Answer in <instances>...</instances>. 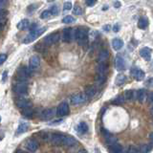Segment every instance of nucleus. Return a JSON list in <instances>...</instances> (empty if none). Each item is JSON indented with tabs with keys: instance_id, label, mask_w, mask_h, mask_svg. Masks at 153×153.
Listing matches in <instances>:
<instances>
[{
	"instance_id": "obj_1",
	"label": "nucleus",
	"mask_w": 153,
	"mask_h": 153,
	"mask_svg": "<svg viewBox=\"0 0 153 153\" xmlns=\"http://www.w3.org/2000/svg\"><path fill=\"white\" fill-rule=\"evenodd\" d=\"M47 30L46 27H38L33 29V30H31V32L28 33V35L24 37L23 39V43L24 44H29V43H32L36 39H37L41 35H43Z\"/></svg>"
},
{
	"instance_id": "obj_54",
	"label": "nucleus",
	"mask_w": 153,
	"mask_h": 153,
	"mask_svg": "<svg viewBox=\"0 0 153 153\" xmlns=\"http://www.w3.org/2000/svg\"><path fill=\"white\" fill-rule=\"evenodd\" d=\"M0 122H1V117H0Z\"/></svg>"
},
{
	"instance_id": "obj_36",
	"label": "nucleus",
	"mask_w": 153,
	"mask_h": 153,
	"mask_svg": "<svg viewBox=\"0 0 153 153\" xmlns=\"http://www.w3.org/2000/svg\"><path fill=\"white\" fill-rule=\"evenodd\" d=\"M73 12H74L75 14H76V16H81V14H82V9L80 8V6H79V5L76 4V6L74 7Z\"/></svg>"
},
{
	"instance_id": "obj_6",
	"label": "nucleus",
	"mask_w": 153,
	"mask_h": 153,
	"mask_svg": "<svg viewBox=\"0 0 153 153\" xmlns=\"http://www.w3.org/2000/svg\"><path fill=\"white\" fill-rule=\"evenodd\" d=\"M30 76V70L26 66H20L17 70V80L26 81Z\"/></svg>"
},
{
	"instance_id": "obj_38",
	"label": "nucleus",
	"mask_w": 153,
	"mask_h": 153,
	"mask_svg": "<svg viewBox=\"0 0 153 153\" xmlns=\"http://www.w3.org/2000/svg\"><path fill=\"white\" fill-rule=\"evenodd\" d=\"M126 153H139V148L135 146H130L128 147Z\"/></svg>"
},
{
	"instance_id": "obj_10",
	"label": "nucleus",
	"mask_w": 153,
	"mask_h": 153,
	"mask_svg": "<svg viewBox=\"0 0 153 153\" xmlns=\"http://www.w3.org/2000/svg\"><path fill=\"white\" fill-rule=\"evenodd\" d=\"M115 68L118 71H123L126 69V61L121 55H117L115 57Z\"/></svg>"
},
{
	"instance_id": "obj_21",
	"label": "nucleus",
	"mask_w": 153,
	"mask_h": 153,
	"mask_svg": "<svg viewBox=\"0 0 153 153\" xmlns=\"http://www.w3.org/2000/svg\"><path fill=\"white\" fill-rule=\"evenodd\" d=\"M26 147L29 151L35 152L37 150V148H38V143L35 140H29L26 143Z\"/></svg>"
},
{
	"instance_id": "obj_50",
	"label": "nucleus",
	"mask_w": 153,
	"mask_h": 153,
	"mask_svg": "<svg viewBox=\"0 0 153 153\" xmlns=\"http://www.w3.org/2000/svg\"><path fill=\"white\" fill-rule=\"evenodd\" d=\"M6 76H7V71L3 72V81L6 80Z\"/></svg>"
},
{
	"instance_id": "obj_39",
	"label": "nucleus",
	"mask_w": 153,
	"mask_h": 153,
	"mask_svg": "<svg viewBox=\"0 0 153 153\" xmlns=\"http://www.w3.org/2000/svg\"><path fill=\"white\" fill-rule=\"evenodd\" d=\"M117 143V139L116 138H114V137H108L106 138V145L110 146V145H112V143Z\"/></svg>"
},
{
	"instance_id": "obj_27",
	"label": "nucleus",
	"mask_w": 153,
	"mask_h": 153,
	"mask_svg": "<svg viewBox=\"0 0 153 153\" xmlns=\"http://www.w3.org/2000/svg\"><path fill=\"white\" fill-rule=\"evenodd\" d=\"M126 80H127V78H126V75L120 74V75L117 76L116 79H115V83H116L117 85H119V86H121V85H123L124 82H126Z\"/></svg>"
},
{
	"instance_id": "obj_4",
	"label": "nucleus",
	"mask_w": 153,
	"mask_h": 153,
	"mask_svg": "<svg viewBox=\"0 0 153 153\" xmlns=\"http://www.w3.org/2000/svg\"><path fill=\"white\" fill-rule=\"evenodd\" d=\"M87 97L84 93H76L71 96L70 98V102L73 105H79L84 103L86 100H87Z\"/></svg>"
},
{
	"instance_id": "obj_25",
	"label": "nucleus",
	"mask_w": 153,
	"mask_h": 153,
	"mask_svg": "<svg viewBox=\"0 0 153 153\" xmlns=\"http://www.w3.org/2000/svg\"><path fill=\"white\" fill-rule=\"evenodd\" d=\"M18 30H26L29 27H30V22H29L28 19H22L21 21H19L16 25Z\"/></svg>"
},
{
	"instance_id": "obj_8",
	"label": "nucleus",
	"mask_w": 153,
	"mask_h": 153,
	"mask_svg": "<svg viewBox=\"0 0 153 153\" xmlns=\"http://www.w3.org/2000/svg\"><path fill=\"white\" fill-rule=\"evenodd\" d=\"M130 74L136 80H143V78H145V72L135 66L130 69Z\"/></svg>"
},
{
	"instance_id": "obj_52",
	"label": "nucleus",
	"mask_w": 153,
	"mask_h": 153,
	"mask_svg": "<svg viewBox=\"0 0 153 153\" xmlns=\"http://www.w3.org/2000/svg\"><path fill=\"white\" fill-rule=\"evenodd\" d=\"M16 153H27V152L23 151V150H17V151H16Z\"/></svg>"
},
{
	"instance_id": "obj_19",
	"label": "nucleus",
	"mask_w": 153,
	"mask_h": 153,
	"mask_svg": "<svg viewBox=\"0 0 153 153\" xmlns=\"http://www.w3.org/2000/svg\"><path fill=\"white\" fill-rule=\"evenodd\" d=\"M76 143V141L73 137H68V136H64V139H63V142H62V145L61 146H64L66 147H71L75 146Z\"/></svg>"
},
{
	"instance_id": "obj_17",
	"label": "nucleus",
	"mask_w": 153,
	"mask_h": 153,
	"mask_svg": "<svg viewBox=\"0 0 153 153\" xmlns=\"http://www.w3.org/2000/svg\"><path fill=\"white\" fill-rule=\"evenodd\" d=\"M108 150L111 153H123V146L117 143H114L112 145L108 146Z\"/></svg>"
},
{
	"instance_id": "obj_5",
	"label": "nucleus",
	"mask_w": 153,
	"mask_h": 153,
	"mask_svg": "<svg viewBox=\"0 0 153 153\" xmlns=\"http://www.w3.org/2000/svg\"><path fill=\"white\" fill-rule=\"evenodd\" d=\"M60 38V35L59 32H56V33H52L50 35H48L47 36L44 37V39H43V42L45 43V45H53L56 43L57 41L59 40Z\"/></svg>"
},
{
	"instance_id": "obj_53",
	"label": "nucleus",
	"mask_w": 153,
	"mask_h": 153,
	"mask_svg": "<svg viewBox=\"0 0 153 153\" xmlns=\"http://www.w3.org/2000/svg\"><path fill=\"white\" fill-rule=\"evenodd\" d=\"M95 151H96V153H100V150L98 149V148H96V149H95Z\"/></svg>"
},
{
	"instance_id": "obj_46",
	"label": "nucleus",
	"mask_w": 153,
	"mask_h": 153,
	"mask_svg": "<svg viewBox=\"0 0 153 153\" xmlns=\"http://www.w3.org/2000/svg\"><path fill=\"white\" fill-rule=\"evenodd\" d=\"M8 0H0V9H3V7L7 4Z\"/></svg>"
},
{
	"instance_id": "obj_28",
	"label": "nucleus",
	"mask_w": 153,
	"mask_h": 153,
	"mask_svg": "<svg viewBox=\"0 0 153 153\" xmlns=\"http://www.w3.org/2000/svg\"><path fill=\"white\" fill-rule=\"evenodd\" d=\"M28 127H29V126H28L27 123H19L18 127H17L16 133L18 134V135H19V134L25 133L28 130Z\"/></svg>"
},
{
	"instance_id": "obj_37",
	"label": "nucleus",
	"mask_w": 153,
	"mask_h": 153,
	"mask_svg": "<svg viewBox=\"0 0 153 153\" xmlns=\"http://www.w3.org/2000/svg\"><path fill=\"white\" fill-rule=\"evenodd\" d=\"M50 12H51V14L52 16H57L59 14V7L56 6V5H54V6H52L50 9Z\"/></svg>"
},
{
	"instance_id": "obj_41",
	"label": "nucleus",
	"mask_w": 153,
	"mask_h": 153,
	"mask_svg": "<svg viewBox=\"0 0 153 153\" xmlns=\"http://www.w3.org/2000/svg\"><path fill=\"white\" fill-rule=\"evenodd\" d=\"M7 59V55L6 54H0V65H2Z\"/></svg>"
},
{
	"instance_id": "obj_24",
	"label": "nucleus",
	"mask_w": 153,
	"mask_h": 153,
	"mask_svg": "<svg viewBox=\"0 0 153 153\" xmlns=\"http://www.w3.org/2000/svg\"><path fill=\"white\" fill-rule=\"evenodd\" d=\"M147 26H148V18L146 16H142L138 21L139 29H141V30H146Z\"/></svg>"
},
{
	"instance_id": "obj_32",
	"label": "nucleus",
	"mask_w": 153,
	"mask_h": 153,
	"mask_svg": "<svg viewBox=\"0 0 153 153\" xmlns=\"http://www.w3.org/2000/svg\"><path fill=\"white\" fill-rule=\"evenodd\" d=\"M123 102H124V97H123V96H118L116 99L113 100L112 103L116 104V105H120V104H123Z\"/></svg>"
},
{
	"instance_id": "obj_47",
	"label": "nucleus",
	"mask_w": 153,
	"mask_h": 153,
	"mask_svg": "<svg viewBox=\"0 0 153 153\" xmlns=\"http://www.w3.org/2000/svg\"><path fill=\"white\" fill-rule=\"evenodd\" d=\"M146 100H148V102H149V103L152 102V93H149V94H148V97L146 96Z\"/></svg>"
},
{
	"instance_id": "obj_7",
	"label": "nucleus",
	"mask_w": 153,
	"mask_h": 153,
	"mask_svg": "<svg viewBox=\"0 0 153 153\" xmlns=\"http://www.w3.org/2000/svg\"><path fill=\"white\" fill-rule=\"evenodd\" d=\"M56 114L59 117H64L69 114V105L67 102H61L56 110Z\"/></svg>"
},
{
	"instance_id": "obj_9",
	"label": "nucleus",
	"mask_w": 153,
	"mask_h": 153,
	"mask_svg": "<svg viewBox=\"0 0 153 153\" xmlns=\"http://www.w3.org/2000/svg\"><path fill=\"white\" fill-rule=\"evenodd\" d=\"M16 102L17 107H19L20 109H24V108H27V107H32V102L28 99L24 98V96H20V97L16 100Z\"/></svg>"
},
{
	"instance_id": "obj_15",
	"label": "nucleus",
	"mask_w": 153,
	"mask_h": 153,
	"mask_svg": "<svg viewBox=\"0 0 153 153\" xmlns=\"http://www.w3.org/2000/svg\"><path fill=\"white\" fill-rule=\"evenodd\" d=\"M151 49L148 47H143L142 48V49L140 50V55L141 56L143 57V59H145L146 60L149 61L150 59H151Z\"/></svg>"
},
{
	"instance_id": "obj_45",
	"label": "nucleus",
	"mask_w": 153,
	"mask_h": 153,
	"mask_svg": "<svg viewBox=\"0 0 153 153\" xmlns=\"http://www.w3.org/2000/svg\"><path fill=\"white\" fill-rule=\"evenodd\" d=\"M102 134L104 136V138L106 139V138H108L109 136H110V134H109V132L106 130V129H104V128H102Z\"/></svg>"
},
{
	"instance_id": "obj_26",
	"label": "nucleus",
	"mask_w": 153,
	"mask_h": 153,
	"mask_svg": "<svg viewBox=\"0 0 153 153\" xmlns=\"http://www.w3.org/2000/svg\"><path fill=\"white\" fill-rule=\"evenodd\" d=\"M136 97H137V100H139L140 102H143L146 99V90L145 89H140L138 90V92L136 93Z\"/></svg>"
},
{
	"instance_id": "obj_48",
	"label": "nucleus",
	"mask_w": 153,
	"mask_h": 153,
	"mask_svg": "<svg viewBox=\"0 0 153 153\" xmlns=\"http://www.w3.org/2000/svg\"><path fill=\"white\" fill-rule=\"evenodd\" d=\"M102 29L105 31V32H109L110 31V29H111V26L110 25H104L103 27H102Z\"/></svg>"
},
{
	"instance_id": "obj_16",
	"label": "nucleus",
	"mask_w": 153,
	"mask_h": 153,
	"mask_svg": "<svg viewBox=\"0 0 153 153\" xmlns=\"http://www.w3.org/2000/svg\"><path fill=\"white\" fill-rule=\"evenodd\" d=\"M97 74H102V75H106L107 70H108V64L107 62H99V64L97 66Z\"/></svg>"
},
{
	"instance_id": "obj_13",
	"label": "nucleus",
	"mask_w": 153,
	"mask_h": 153,
	"mask_svg": "<svg viewBox=\"0 0 153 153\" xmlns=\"http://www.w3.org/2000/svg\"><path fill=\"white\" fill-rule=\"evenodd\" d=\"M56 115V109L55 108H47L41 113V119L44 121H49L53 119Z\"/></svg>"
},
{
	"instance_id": "obj_42",
	"label": "nucleus",
	"mask_w": 153,
	"mask_h": 153,
	"mask_svg": "<svg viewBox=\"0 0 153 153\" xmlns=\"http://www.w3.org/2000/svg\"><path fill=\"white\" fill-rule=\"evenodd\" d=\"M97 1H98V0H86L85 3H86L87 6L92 7V6H94V5L96 4V2H97Z\"/></svg>"
},
{
	"instance_id": "obj_44",
	"label": "nucleus",
	"mask_w": 153,
	"mask_h": 153,
	"mask_svg": "<svg viewBox=\"0 0 153 153\" xmlns=\"http://www.w3.org/2000/svg\"><path fill=\"white\" fill-rule=\"evenodd\" d=\"M5 24H6V17L0 19V31L2 30V28L5 26Z\"/></svg>"
},
{
	"instance_id": "obj_3",
	"label": "nucleus",
	"mask_w": 153,
	"mask_h": 153,
	"mask_svg": "<svg viewBox=\"0 0 153 153\" xmlns=\"http://www.w3.org/2000/svg\"><path fill=\"white\" fill-rule=\"evenodd\" d=\"M13 90L18 96H25L28 93V84L26 81L17 80L13 85Z\"/></svg>"
},
{
	"instance_id": "obj_34",
	"label": "nucleus",
	"mask_w": 153,
	"mask_h": 153,
	"mask_svg": "<svg viewBox=\"0 0 153 153\" xmlns=\"http://www.w3.org/2000/svg\"><path fill=\"white\" fill-rule=\"evenodd\" d=\"M76 21V19L74 16H65L63 19H62V22H63L64 24H70V23H74Z\"/></svg>"
},
{
	"instance_id": "obj_23",
	"label": "nucleus",
	"mask_w": 153,
	"mask_h": 153,
	"mask_svg": "<svg viewBox=\"0 0 153 153\" xmlns=\"http://www.w3.org/2000/svg\"><path fill=\"white\" fill-rule=\"evenodd\" d=\"M123 46V41L121 38H114L112 40V47L115 51H119L121 50Z\"/></svg>"
},
{
	"instance_id": "obj_51",
	"label": "nucleus",
	"mask_w": 153,
	"mask_h": 153,
	"mask_svg": "<svg viewBox=\"0 0 153 153\" xmlns=\"http://www.w3.org/2000/svg\"><path fill=\"white\" fill-rule=\"evenodd\" d=\"M76 153H87V151L86 150H84V149H81V150H79V151H78Z\"/></svg>"
},
{
	"instance_id": "obj_55",
	"label": "nucleus",
	"mask_w": 153,
	"mask_h": 153,
	"mask_svg": "<svg viewBox=\"0 0 153 153\" xmlns=\"http://www.w3.org/2000/svg\"><path fill=\"white\" fill-rule=\"evenodd\" d=\"M0 140H1V138H0Z\"/></svg>"
},
{
	"instance_id": "obj_18",
	"label": "nucleus",
	"mask_w": 153,
	"mask_h": 153,
	"mask_svg": "<svg viewBox=\"0 0 153 153\" xmlns=\"http://www.w3.org/2000/svg\"><path fill=\"white\" fill-rule=\"evenodd\" d=\"M83 93L86 95V97H87L88 99L89 98H93L94 96L96 95V93H97V89H96L95 86L89 85V86H87V87L84 89V92Z\"/></svg>"
},
{
	"instance_id": "obj_43",
	"label": "nucleus",
	"mask_w": 153,
	"mask_h": 153,
	"mask_svg": "<svg viewBox=\"0 0 153 153\" xmlns=\"http://www.w3.org/2000/svg\"><path fill=\"white\" fill-rule=\"evenodd\" d=\"M37 8V6L36 4H33V5H30V6L28 7V9H27V11H28V13H30V12H33V11H35V10Z\"/></svg>"
},
{
	"instance_id": "obj_35",
	"label": "nucleus",
	"mask_w": 153,
	"mask_h": 153,
	"mask_svg": "<svg viewBox=\"0 0 153 153\" xmlns=\"http://www.w3.org/2000/svg\"><path fill=\"white\" fill-rule=\"evenodd\" d=\"M51 16H52V14H51L50 10H45V11H43L42 13L40 14V17L42 19H47V18H49Z\"/></svg>"
},
{
	"instance_id": "obj_2",
	"label": "nucleus",
	"mask_w": 153,
	"mask_h": 153,
	"mask_svg": "<svg viewBox=\"0 0 153 153\" xmlns=\"http://www.w3.org/2000/svg\"><path fill=\"white\" fill-rule=\"evenodd\" d=\"M74 36L79 45H84L88 40L89 31L87 28H79L76 29L74 33Z\"/></svg>"
},
{
	"instance_id": "obj_31",
	"label": "nucleus",
	"mask_w": 153,
	"mask_h": 153,
	"mask_svg": "<svg viewBox=\"0 0 153 153\" xmlns=\"http://www.w3.org/2000/svg\"><path fill=\"white\" fill-rule=\"evenodd\" d=\"M21 110H22V114L27 118H31L33 116V110L32 107H27V108H24V109H21Z\"/></svg>"
},
{
	"instance_id": "obj_11",
	"label": "nucleus",
	"mask_w": 153,
	"mask_h": 153,
	"mask_svg": "<svg viewBox=\"0 0 153 153\" xmlns=\"http://www.w3.org/2000/svg\"><path fill=\"white\" fill-rule=\"evenodd\" d=\"M65 135H62V134H52L50 136V141L53 145L55 146H61L62 145V142H63V139H64Z\"/></svg>"
},
{
	"instance_id": "obj_14",
	"label": "nucleus",
	"mask_w": 153,
	"mask_h": 153,
	"mask_svg": "<svg viewBox=\"0 0 153 153\" xmlns=\"http://www.w3.org/2000/svg\"><path fill=\"white\" fill-rule=\"evenodd\" d=\"M72 36H73V31L71 28H64L63 32H62V39L64 42L69 43L72 40Z\"/></svg>"
},
{
	"instance_id": "obj_22",
	"label": "nucleus",
	"mask_w": 153,
	"mask_h": 153,
	"mask_svg": "<svg viewBox=\"0 0 153 153\" xmlns=\"http://www.w3.org/2000/svg\"><path fill=\"white\" fill-rule=\"evenodd\" d=\"M76 131H78L79 134H85V133H87L88 132V126H87V123H84V122H81L79 123L78 126H76Z\"/></svg>"
},
{
	"instance_id": "obj_29",
	"label": "nucleus",
	"mask_w": 153,
	"mask_h": 153,
	"mask_svg": "<svg viewBox=\"0 0 153 153\" xmlns=\"http://www.w3.org/2000/svg\"><path fill=\"white\" fill-rule=\"evenodd\" d=\"M135 91L134 90H126V93H124V100H133L134 98H135Z\"/></svg>"
},
{
	"instance_id": "obj_49",
	"label": "nucleus",
	"mask_w": 153,
	"mask_h": 153,
	"mask_svg": "<svg viewBox=\"0 0 153 153\" xmlns=\"http://www.w3.org/2000/svg\"><path fill=\"white\" fill-rule=\"evenodd\" d=\"M113 31H114L115 33H117V32L120 31V25H119V24H117V25H115V26L113 27Z\"/></svg>"
},
{
	"instance_id": "obj_33",
	"label": "nucleus",
	"mask_w": 153,
	"mask_h": 153,
	"mask_svg": "<svg viewBox=\"0 0 153 153\" xmlns=\"http://www.w3.org/2000/svg\"><path fill=\"white\" fill-rule=\"evenodd\" d=\"M151 149V146L143 145L139 148V153H148Z\"/></svg>"
},
{
	"instance_id": "obj_40",
	"label": "nucleus",
	"mask_w": 153,
	"mask_h": 153,
	"mask_svg": "<svg viewBox=\"0 0 153 153\" xmlns=\"http://www.w3.org/2000/svg\"><path fill=\"white\" fill-rule=\"evenodd\" d=\"M72 9V3L70 1H67L63 4V10L64 11H70Z\"/></svg>"
},
{
	"instance_id": "obj_20",
	"label": "nucleus",
	"mask_w": 153,
	"mask_h": 153,
	"mask_svg": "<svg viewBox=\"0 0 153 153\" xmlns=\"http://www.w3.org/2000/svg\"><path fill=\"white\" fill-rule=\"evenodd\" d=\"M108 57H109V51L102 50L99 53L97 59H98V62H105V61H107Z\"/></svg>"
},
{
	"instance_id": "obj_30",
	"label": "nucleus",
	"mask_w": 153,
	"mask_h": 153,
	"mask_svg": "<svg viewBox=\"0 0 153 153\" xmlns=\"http://www.w3.org/2000/svg\"><path fill=\"white\" fill-rule=\"evenodd\" d=\"M105 80H106V75H102V74H97L96 76V82L98 85H102Z\"/></svg>"
},
{
	"instance_id": "obj_12",
	"label": "nucleus",
	"mask_w": 153,
	"mask_h": 153,
	"mask_svg": "<svg viewBox=\"0 0 153 153\" xmlns=\"http://www.w3.org/2000/svg\"><path fill=\"white\" fill-rule=\"evenodd\" d=\"M40 65V57L37 55H33L30 57V60H29V66H30V69L32 70H36L37 69Z\"/></svg>"
}]
</instances>
